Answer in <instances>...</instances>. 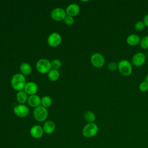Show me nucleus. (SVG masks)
Here are the masks:
<instances>
[{"label": "nucleus", "mask_w": 148, "mask_h": 148, "mask_svg": "<svg viewBox=\"0 0 148 148\" xmlns=\"http://www.w3.org/2000/svg\"><path fill=\"white\" fill-rule=\"evenodd\" d=\"M52 100L49 96H44L41 99V103L45 108L49 107L51 104Z\"/></svg>", "instance_id": "21"}, {"label": "nucleus", "mask_w": 148, "mask_h": 148, "mask_svg": "<svg viewBox=\"0 0 148 148\" xmlns=\"http://www.w3.org/2000/svg\"><path fill=\"white\" fill-rule=\"evenodd\" d=\"M41 103V99L40 97L37 95H32L28 97V103L32 107L36 108L40 106V103Z\"/></svg>", "instance_id": "16"}, {"label": "nucleus", "mask_w": 148, "mask_h": 148, "mask_svg": "<svg viewBox=\"0 0 148 148\" xmlns=\"http://www.w3.org/2000/svg\"><path fill=\"white\" fill-rule=\"evenodd\" d=\"M84 118L85 120L88 122V123H94L96 119L95 114L91 111L86 112L84 114Z\"/></svg>", "instance_id": "19"}, {"label": "nucleus", "mask_w": 148, "mask_h": 148, "mask_svg": "<svg viewBox=\"0 0 148 148\" xmlns=\"http://www.w3.org/2000/svg\"><path fill=\"white\" fill-rule=\"evenodd\" d=\"M139 89L142 92H146L148 90V83L146 81L142 82L139 85Z\"/></svg>", "instance_id": "25"}, {"label": "nucleus", "mask_w": 148, "mask_h": 148, "mask_svg": "<svg viewBox=\"0 0 148 148\" xmlns=\"http://www.w3.org/2000/svg\"><path fill=\"white\" fill-rule=\"evenodd\" d=\"M64 21V23H65V24H66L68 25H71L74 23V19H73V17L70 16H66Z\"/></svg>", "instance_id": "27"}, {"label": "nucleus", "mask_w": 148, "mask_h": 148, "mask_svg": "<svg viewBox=\"0 0 148 148\" xmlns=\"http://www.w3.org/2000/svg\"><path fill=\"white\" fill-rule=\"evenodd\" d=\"M118 70L124 76H130L132 72V66L127 60H121L118 62Z\"/></svg>", "instance_id": "2"}, {"label": "nucleus", "mask_w": 148, "mask_h": 148, "mask_svg": "<svg viewBox=\"0 0 148 148\" xmlns=\"http://www.w3.org/2000/svg\"><path fill=\"white\" fill-rule=\"evenodd\" d=\"M16 98L17 101L20 103H24L27 101H28L27 94L24 91H19L16 95Z\"/></svg>", "instance_id": "18"}, {"label": "nucleus", "mask_w": 148, "mask_h": 148, "mask_svg": "<svg viewBox=\"0 0 148 148\" xmlns=\"http://www.w3.org/2000/svg\"><path fill=\"white\" fill-rule=\"evenodd\" d=\"M61 41V37L60 34L54 32L51 34L47 39L48 44L51 47H57L58 46Z\"/></svg>", "instance_id": "10"}, {"label": "nucleus", "mask_w": 148, "mask_h": 148, "mask_svg": "<svg viewBox=\"0 0 148 148\" xmlns=\"http://www.w3.org/2000/svg\"><path fill=\"white\" fill-rule=\"evenodd\" d=\"M33 115L36 120L41 122L47 119L48 112L46 108L43 106H39L34 110Z\"/></svg>", "instance_id": "4"}, {"label": "nucleus", "mask_w": 148, "mask_h": 148, "mask_svg": "<svg viewBox=\"0 0 148 148\" xmlns=\"http://www.w3.org/2000/svg\"><path fill=\"white\" fill-rule=\"evenodd\" d=\"M61 65H62L61 62L58 59L54 60L51 62V68H53V69L57 70L59 69L61 66Z\"/></svg>", "instance_id": "24"}, {"label": "nucleus", "mask_w": 148, "mask_h": 148, "mask_svg": "<svg viewBox=\"0 0 148 148\" xmlns=\"http://www.w3.org/2000/svg\"><path fill=\"white\" fill-rule=\"evenodd\" d=\"M143 21L144 22L146 27H148V13L144 17Z\"/></svg>", "instance_id": "28"}, {"label": "nucleus", "mask_w": 148, "mask_h": 148, "mask_svg": "<svg viewBox=\"0 0 148 148\" xmlns=\"http://www.w3.org/2000/svg\"><path fill=\"white\" fill-rule=\"evenodd\" d=\"M24 89V91L27 94L32 95H35V94L37 92L38 86L35 83L30 82L26 83Z\"/></svg>", "instance_id": "12"}, {"label": "nucleus", "mask_w": 148, "mask_h": 148, "mask_svg": "<svg viewBox=\"0 0 148 148\" xmlns=\"http://www.w3.org/2000/svg\"><path fill=\"white\" fill-rule=\"evenodd\" d=\"M134 27L135 31L140 32L145 28L146 25L143 21H138L135 23Z\"/></svg>", "instance_id": "22"}, {"label": "nucleus", "mask_w": 148, "mask_h": 148, "mask_svg": "<svg viewBox=\"0 0 148 148\" xmlns=\"http://www.w3.org/2000/svg\"><path fill=\"white\" fill-rule=\"evenodd\" d=\"M26 80L24 76L21 73L14 75L11 80V85L14 90L21 91L26 84Z\"/></svg>", "instance_id": "1"}, {"label": "nucleus", "mask_w": 148, "mask_h": 148, "mask_svg": "<svg viewBox=\"0 0 148 148\" xmlns=\"http://www.w3.org/2000/svg\"><path fill=\"white\" fill-rule=\"evenodd\" d=\"M20 69L22 74L24 75H28L29 74L31 73L32 69L31 65L26 62H24L21 64Z\"/></svg>", "instance_id": "17"}, {"label": "nucleus", "mask_w": 148, "mask_h": 148, "mask_svg": "<svg viewBox=\"0 0 148 148\" xmlns=\"http://www.w3.org/2000/svg\"><path fill=\"white\" fill-rule=\"evenodd\" d=\"M51 62L46 58L39 60L36 63V69L41 73H46L51 70Z\"/></svg>", "instance_id": "5"}, {"label": "nucleus", "mask_w": 148, "mask_h": 148, "mask_svg": "<svg viewBox=\"0 0 148 148\" xmlns=\"http://www.w3.org/2000/svg\"><path fill=\"white\" fill-rule=\"evenodd\" d=\"M98 132V127L95 123H87L82 130L83 135L87 138L95 136Z\"/></svg>", "instance_id": "3"}, {"label": "nucleus", "mask_w": 148, "mask_h": 148, "mask_svg": "<svg viewBox=\"0 0 148 148\" xmlns=\"http://www.w3.org/2000/svg\"><path fill=\"white\" fill-rule=\"evenodd\" d=\"M90 61L92 65L96 68H101L105 64V58L103 56L98 53L93 54L90 58Z\"/></svg>", "instance_id": "6"}, {"label": "nucleus", "mask_w": 148, "mask_h": 148, "mask_svg": "<svg viewBox=\"0 0 148 148\" xmlns=\"http://www.w3.org/2000/svg\"><path fill=\"white\" fill-rule=\"evenodd\" d=\"M56 129V125L52 121L49 120L46 121L43 126V130L45 133L46 134H53Z\"/></svg>", "instance_id": "15"}, {"label": "nucleus", "mask_w": 148, "mask_h": 148, "mask_svg": "<svg viewBox=\"0 0 148 148\" xmlns=\"http://www.w3.org/2000/svg\"><path fill=\"white\" fill-rule=\"evenodd\" d=\"M80 11L79 6L75 3H72L69 5L66 9V13L68 16H76Z\"/></svg>", "instance_id": "14"}, {"label": "nucleus", "mask_w": 148, "mask_h": 148, "mask_svg": "<svg viewBox=\"0 0 148 148\" xmlns=\"http://www.w3.org/2000/svg\"><path fill=\"white\" fill-rule=\"evenodd\" d=\"M145 81H146L147 83H148V73L147 74L146 76V79H145Z\"/></svg>", "instance_id": "29"}, {"label": "nucleus", "mask_w": 148, "mask_h": 148, "mask_svg": "<svg viewBox=\"0 0 148 148\" xmlns=\"http://www.w3.org/2000/svg\"><path fill=\"white\" fill-rule=\"evenodd\" d=\"M14 114L20 117H24L29 114L28 108L24 105H17L14 106L13 109Z\"/></svg>", "instance_id": "9"}, {"label": "nucleus", "mask_w": 148, "mask_h": 148, "mask_svg": "<svg viewBox=\"0 0 148 148\" xmlns=\"http://www.w3.org/2000/svg\"><path fill=\"white\" fill-rule=\"evenodd\" d=\"M43 127L39 125H35L30 129V135L35 139H39L43 135Z\"/></svg>", "instance_id": "11"}, {"label": "nucleus", "mask_w": 148, "mask_h": 148, "mask_svg": "<svg viewBox=\"0 0 148 148\" xmlns=\"http://www.w3.org/2000/svg\"><path fill=\"white\" fill-rule=\"evenodd\" d=\"M108 69L110 71H115L118 69V64L114 61L110 62L108 65Z\"/></svg>", "instance_id": "26"}, {"label": "nucleus", "mask_w": 148, "mask_h": 148, "mask_svg": "<svg viewBox=\"0 0 148 148\" xmlns=\"http://www.w3.org/2000/svg\"><path fill=\"white\" fill-rule=\"evenodd\" d=\"M146 57L144 53L139 52L135 53L132 57V63L135 66H141L146 62Z\"/></svg>", "instance_id": "7"}, {"label": "nucleus", "mask_w": 148, "mask_h": 148, "mask_svg": "<svg viewBox=\"0 0 148 148\" xmlns=\"http://www.w3.org/2000/svg\"><path fill=\"white\" fill-rule=\"evenodd\" d=\"M139 44L143 49H148V35L145 36L143 38H142L140 39Z\"/></svg>", "instance_id": "23"}, {"label": "nucleus", "mask_w": 148, "mask_h": 148, "mask_svg": "<svg viewBox=\"0 0 148 148\" xmlns=\"http://www.w3.org/2000/svg\"><path fill=\"white\" fill-rule=\"evenodd\" d=\"M66 11L60 8L54 9L51 13V18L55 21H61L66 17Z\"/></svg>", "instance_id": "8"}, {"label": "nucleus", "mask_w": 148, "mask_h": 148, "mask_svg": "<svg viewBox=\"0 0 148 148\" xmlns=\"http://www.w3.org/2000/svg\"><path fill=\"white\" fill-rule=\"evenodd\" d=\"M60 76L59 72L56 69H51L48 72V77L51 81H56L57 80Z\"/></svg>", "instance_id": "20"}, {"label": "nucleus", "mask_w": 148, "mask_h": 148, "mask_svg": "<svg viewBox=\"0 0 148 148\" xmlns=\"http://www.w3.org/2000/svg\"><path fill=\"white\" fill-rule=\"evenodd\" d=\"M140 39H141L140 36L138 35L133 34L127 36L126 41L128 45L131 46H135L140 43Z\"/></svg>", "instance_id": "13"}]
</instances>
